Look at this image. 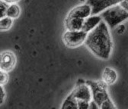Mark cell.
<instances>
[{
	"mask_svg": "<svg viewBox=\"0 0 128 109\" xmlns=\"http://www.w3.org/2000/svg\"><path fill=\"white\" fill-rule=\"evenodd\" d=\"M120 5L126 10L128 11V0H123V1L120 3Z\"/></svg>",
	"mask_w": 128,
	"mask_h": 109,
	"instance_id": "18",
	"label": "cell"
},
{
	"mask_svg": "<svg viewBox=\"0 0 128 109\" xmlns=\"http://www.w3.org/2000/svg\"><path fill=\"white\" fill-rule=\"evenodd\" d=\"M71 93L77 101L85 100L91 102L92 100V93L90 86L81 79L78 80L75 89Z\"/></svg>",
	"mask_w": 128,
	"mask_h": 109,
	"instance_id": "5",
	"label": "cell"
},
{
	"mask_svg": "<svg viewBox=\"0 0 128 109\" xmlns=\"http://www.w3.org/2000/svg\"><path fill=\"white\" fill-rule=\"evenodd\" d=\"M118 34H121L124 32V30H125V27L124 25H118Z\"/></svg>",
	"mask_w": 128,
	"mask_h": 109,
	"instance_id": "19",
	"label": "cell"
},
{
	"mask_svg": "<svg viewBox=\"0 0 128 109\" xmlns=\"http://www.w3.org/2000/svg\"><path fill=\"white\" fill-rule=\"evenodd\" d=\"M102 82L106 86L114 84L118 80V73L116 71L110 67H106L102 73Z\"/></svg>",
	"mask_w": 128,
	"mask_h": 109,
	"instance_id": "10",
	"label": "cell"
},
{
	"mask_svg": "<svg viewBox=\"0 0 128 109\" xmlns=\"http://www.w3.org/2000/svg\"><path fill=\"white\" fill-rule=\"evenodd\" d=\"M77 104H78V108H79V109H87V108H89L90 102L85 101V100H78Z\"/></svg>",
	"mask_w": 128,
	"mask_h": 109,
	"instance_id": "16",
	"label": "cell"
},
{
	"mask_svg": "<svg viewBox=\"0 0 128 109\" xmlns=\"http://www.w3.org/2000/svg\"><path fill=\"white\" fill-rule=\"evenodd\" d=\"M5 96H6V93H5L4 89L2 86H0V105H2L4 102Z\"/></svg>",
	"mask_w": 128,
	"mask_h": 109,
	"instance_id": "17",
	"label": "cell"
},
{
	"mask_svg": "<svg viewBox=\"0 0 128 109\" xmlns=\"http://www.w3.org/2000/svg\"><path fill=\"white\" fill-rule=\"evenodd\" d=\"M21 14V9L20 7L16 3H12L9 4L6 11V16L14 19H16L19 17Z\"/></svg>",
	"mask_w": 128,
	"mask_h": 109,
	"instance_id": "12",
	"label": "cell"
},
{
	"mask_svg": "<svg viewBox=\"0 0 128 109\" xmlns=\"http://www.w3.org/2000/svg\"><path fill=\"white\" fill-rule=\"evenodd\" d=\"M16 57L12 52L7 51L0 54V70L10 72L15 66Z\"/></svg>",
	"mask_w": 128,
	"mask_h": 109,
	"instance_id": "7",
	"label": "cell"
},
{
	"mask_svg": "<svg viewBox=\"0 0 128 109\" xmlns=\"http://www.w3.org/2000/svg\"><path fill=\"white\" fill-rule=\"evenodd\" d=\"M85 19L66 17L65 20V28L66 30H81L83 27Z\"/></svg>",
	"mask_w": 128,
	"mask_h": 109,
	"instance_id": "11",
	"label": "cell"
},
{
	"mask_svg": "<svg viewBox=\"0 0 128 109\" xmlns=\"http://www.w3.org/2000/svg\"><path fill=\"white\" fill-rule=\"evenodd\" d=\"M61 108H78V104H77V100L75 99V97L72 96V93L66 98L64 100L62 105Z\"/></svg>",
	"mask_w": 128,
	"mask_h": 109,
	"instance_id": "13",
	"label": "cell"
},
{
	"mask_svg": "<svg viewBox=\"0 0 128 109\" xmlns=\"http://www.w3.org/2000/svg\"><path fill=\"white\" fill-rule=\"evenodd\" d=\"M5 2H6L8 4H12V3H16L19 0H4Z\"/></svg>",
	"mask_w": 128,
	"mask_h": 109,
	"instance_id": "20",
	"label": "cell"
},
{
	"mask_svg": "<svg viewBox=\"0 0 128 109\" xmlns=\"http://www.w3.org/2000/svg\"><path fill=\"white\" fill-rule=\"evenodd\" d=\"M90 86L92 93V100L102 109H113L115 108L114 103L109 98L106 90V85L102 82L86 81Z\"/></svg>",
	"mask_w": 128,
	"mask_h": 109,
	"instance_id": "2",
	"label": "cell"
},
{
	"mask_svg": "<svg viewBox=\"0 0 128 109\" xmlns=\"http://www.w3.org/2000/svg\"><path fill=\"white\" fill-rule=\"evenodd\" d=\"M123 0H88L87 3L92 8V14H98L105 9L119 5Z\"/></svg>",
	"mask_w": 128,
	"mask_h": 109,
	"instance_id": "6",
	"label": "cell"
},
{
	"mask_svg": "<svg viewBox=\"0 0 128 109\" xmlns=\"http://www.w3.org/2000/svg\"><path fill=\"white\" fill-rule=\"evenodd\" d=\"M101 16L109 28L114 29L128 19V11L119 4L105 9L101 13Z\"/></svg>",
	"mask_w": 128,
	"mask_h": 109,
	"instance_id": "3",
	"label": "cell"
},
{
	"mask_svg": "<svg viewBox=\"0 0 128 109\" xmlns=\"http://www.w3.org/2000/svg\"><path fill=\"white\" fill-rule=\"evenodd\" d=\"M92 8L88 3L77 6L72 8L68 14L67 17L69 18H78L81 19H86L90 15H92Z\"/></svg>",
	"mask_w": 128,
	"mask_h": 109,
	"instance_id": "8",
	"label": "cell"
},
{
	"mask_svg": "<svg viewBox=\"0 0 128 109\" xmlns=\"http://www.w3.org/2000/svg\"><path fill=\"white\" fill-rule=\"evenodd\" d=\"M13 24V19L5 16L0 18V31H6L8 30Z\"/></svg>",
	"mask_w": 128,
	"mask_h": 109,
	"instance_id": "14",
	"label": "cell"
},
{
	"mask_svg": "<svg viewBox=\"0 0 128 109\" xmlns=\"http://www.w3.org/2000/svg\"><path fill=\"white\" fill-rule=\"evenodd\" d=\"M88 33L84 30H66L63 34L64 44L70 48H75L85 43Z\"/></svg>",
	"mask_w": 128,
	"mask_h": 109,
	"instance_id": "4",
	"label": "cell"
},
{
	"mask_svg": "<svg viewBox=\"0 0 128 109\" xmlns=\"http://www.w3.org/2000/svg\"><path fill=\"white\" fill-rule=\"evenodd\" d=\"M8 80V72L0 70V86H4L5 84H6Z\"/></svg>",
	"mask_w": 128,
	"mask_h": 109,
	"instance_id": "15",
	"label": "cell"
},
{
	"mask_svg": "<svg viewBox=\"0 0 128 109\" xmlns=\"http://www.w3.org/2000/svg\"><path fill=\"white\" fill-rule=\"evenodd\" d=\"M85 45L96 57L104 60L110 58L112 51V39L109 27L103 20L94 30L88 33Z\"/></svg>",
	"mask_w": 128,
	"mask_h": 109,
	"instance_id": "1",
	"label": "cell"
},
{
	"mask_svg": "<svg viewBox=\"0 0 128 109\" xmlns=\"http://www.w3.org/2000/svg\"><path fill=\"white\" fill-rule=\"evenodd\" d=\"M102 21V18L101 14H92L89 17L85 19L83 23L82 30L86 33H89L90 31L94 30Z\"/></svg>",
	"mask_w": 128,
	"mask_h": 109,
	"instance_id": "9",
	"label": "cell"
}]
</instances>
